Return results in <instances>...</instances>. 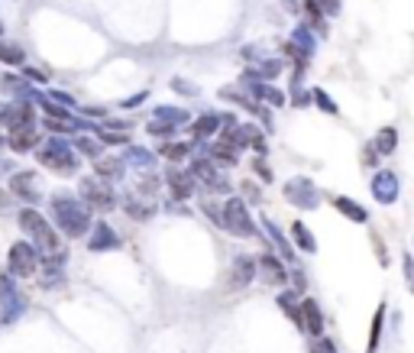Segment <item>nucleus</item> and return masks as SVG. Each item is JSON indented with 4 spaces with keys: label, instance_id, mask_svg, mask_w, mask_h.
<instances>
[{
    "label": "nucleus",
    "instance_id": "obj_13",
    "mask_svg": "<svg viewBox=\"0 0 414 353\" xmlns=\"http://www.w3.org/2000/svg\"><path fill=\"white\" fill-rule=\"evenodd\" d=\"M382 318H385V305H382V308L376 311V318H372V327H369V347H366V353H376V347H379V337H382Z\"/></svg>",
    "mask_w": 414,
    "mask_h": 353
},
{
    "label": "nucleus",
    "instance_id": "obj_25",
    "mask_svg": "<svg viewBox=\"0 0 414 353\" xmlns=\"http://www.w3.org/2000/svg\"><path fill=\"white\" fill-rule=\"evenodd\" d=\"M78 146L85 149V153H88V155H98V146H94V143H91V140H78Z\"/></svg>",
    "mask_w": 414,
    "mask_h": 353
},
{
    "label": "nucleus",
    "instance_id": "obj_27",
    "mask_svg": "<svg viewBox=\"0 0 414 353\" xmlns=\"http://www.w3.org/2000/svg\"><path fill=\"white\" fill-rule=\"evenodd\" d=\"M0 149H4V140H0Z\"/></svg>",
    "mask_w": 414,
    "mask_h": 353
},
{
    "label": "nucleus",
    "instance_id": "obj_9",
    "mask_svg": "<svg viewBox=\"0 0 414 353\" xmlns=\"http://www.w3.org/2000/svg\"><path fill=\"white\" fill-rule=\"evenodd\" d=\"M65 153H68V149H65L62 146V143H52V146L49 149H46V153H43V163L46 165H52V169H75V159H71V155H65Z\"/></svg>",
    "mask_w": 414,
    "mask_h": 353
},
{
    "label": "nucleus",
    "instance_id": "obj_21",
    "mask_svg": "<svg viewBox=\"0 0 414 353\" xmlns=\"http://www.w3.org/2000/svg\"><path fill=\"white\" fill-rule=\"evenodd\" d=\"M214 123H217V117H201V121H197V130H195V133H197V136H207V133L214 130Z\"/></svg>",
    "mask_w": 414,
    "mask_h": 353
},
{
    "label": "nucleus",
    "instance_id": "obj_3",
    "mask_svg": "<svg viewBox=\"0 0 414 353\" xmlns=\"http://www.w3.org/2000/svg\"><path fill=\"white\" fill-rule=\"evenodd\" d=\"M224 227L233 233V237H249V233H253V220H249V214H246L243 201H227Z\"/></svg>",
    "mask_w": 414,
    "mask_h": 353
},
{
    "label": "nucleus",
    "instance_id": "obj_7",
    "mask_svg": "<svg viewBox=\"0 0 414 353\" xmlns=\"http://www.w3.org/2000/svg\"><path fill=\"white\" fill-rule=\"evenodd\" d=\"M81 195H85V201L88 205H94V208H100V211H110L113 208V195L107 188H100L98 182H81Z\"/></svg>",
    "mask_w": 414,
    "mask_h": 353
},
{
    "label": "nucleus",
    "instance_id": "obj_5",
    "mask_svg": "<svg viewBox=\"0 0 414 353\" xmlns=\"http://www.w3.org/2000/svg\"><path fill=\"white\" fill-rule=\"evenodd\" d=\"M0 314H4L7 324H14V321L23 314V298L16 295V289H14L10 279H0Z\"/></svg>",
    "mask_w": 414,
    "mask_h": 353
},
{
    "label": "nucleus",
    "instance_id": "obj_6",
    "mask_svg": "<svg viewBox=\"0 0 414 353\" xmlns=\"http://www.w3.org/2000/svg\"><path fill=\"white\" fill-rule=\"evenodd\" d=\"M301 327L311 337H324V314H321L314 298H304L301 302Z\"/></svg>",
    "mask_w": 414,
    "mask_h": 353
},
{
    "label": "nucleus",
    "instance_id": "obj_2",
    "mask_svg": "<svg viewBox=\"0 0 414 353\" xmlns=\"http://www.w3.org/2000/svg\"><path fill=\"white\" fill-rule=\"evenodd\" d=\"M20 227L29 233V237H33L36 243H43L46 250L58 253V247H62V240H58V233L52 230V227L46 224V220L39 218V214H36V211H29V208H26V211H20Z\"/></svg>",
    "mask_w": 414,
    "mask_h": 353
},
{
    "label": "nucleus",
    "instance_id": "obj_18",
    "mask_svg": "<svg viewBox=\"0 0 414 353\" xmlns=\"http://www.w3.org/2000/svg\"><path fill=\"white\" fill-rule=\"evenodd\" d=\"M337 208H340V211H343V214H350V218H353V220H366V211H359V208H356V201H346V198H337Z\"/></svg>",
    "mask_w": 414,
    "mask_h": 353
},
{
    "label": "nucleus",
    "instance_id": "obj_10",
    "mask_svg": "<svg viewBox=\"0 0 414 353\" xmlns=\"http://www.w3.org/2000/svg\"><path fill=\"white\" fill-rule=\"evenodd\" d=\"M36 143H39V133H36L33 127H29V130H14V133H10V149H14V153H26V149H33Z\"/></svg>",
    "mask_w": 414,
    "mask_h": 353
},
{
    "label": "nucleus",
    "instance_id": "obj_17",
    "mask_svg": "<svg viewBox=\"0 0 414 353\" xmlns=\"http://www.w3.org/2000/svg\"><path fill=\"white\" fill-rule=\"evenodd\" d=\"M392 188H395V178L392 175H379V178H376V182H372V191H379V195H382V198H392Z\"/></svg>",
    "mask_w": 414,
    "mask_h": 353
},
{
    "label": "nucleus",
    "instance_id": "obj_14",
    "mask_svg": "<svg viewBox=\"0 0 414 353\" xmlns=\"http://www.w3.org/2000/svg\"><path fill=\"white\" fill-rule=\"evenodd\" d=\"M169 185L175 188L178 198H188V195H191V182H188V175H178V172H172V175H169Z\"/></svg>",
    "mask_w": 414,
    "mask_h": 353
},
{
    "label": "nucleus",
    "instance_id": "obj_16",
    "mask_svg": "<svg viewBox=\"0 0 414 353\" xmlns=\"http://www.w3.org/2000/svg\"><path fill=\"white\" fill-rule=\"evenodd\" d=\"M291 237H295V240L301 243V247L308 250V253H311V250H314V240H311L308 227H304V224H298V220H295V224H291Z\"/></svg>",
    "mask_w": 414,
    "mask_h": 353
},
{
    "label": "nucleus",
    "instance_id": "obj_24",
    "mask_svg": "<svg viewBox=\"0 0 414 353\" xmlns=\"http://www.w3.org/2000/svg\"><path fill=\"white\" fill-rule=\"evenodd\" d=\"M314 4H321L327 14H337V7H340V0H314Z\"/></svg>",
    "mask_w": 414,
    "mask_h": 353
},
{
    "label": "nucleus",
    "instance_id": "obj_23",
    "mask_svg": "<svg viewBox=\"0 0 414 353\" xmlns=\"http://www.w3.org/2000/svg\"><path fill=\"white\" fill-rule=\"evenodd\" d=\"M0 58H7V62H20V52H16V49H7V46H0Z\"/></svg>",
    "mask_w": 414,
    "mask_h": 353
},
{
    "label": "nucleus",
    "instance_id": "obj_4",
    "mask_svg": "<svg viewBox=\"0 0 414 353\" xmlns=\"http://www.w3.org/2000/svg\"><path fill=\"white\" fill-rule=\"evenodd\" d=\"M36 262H39V256H36V250L29 247V243H14V247H10V272H14V276H20V279L33 276Z\"/></svg>",
    "mask_w": 414,
    "mask_h": 353
},
{
    "label": "nucleus",
    "instance_id": "obj_26",
    "mask_svg": "<svg viewBox=\"0 0 414 353\" xmlns=\"http://www.w3.org/2000/svg\"><path fill=\"white\" fill-rule=\"evenodd\" d=\"M314 98H317V104H321V107H327V111H333V104H330V98H327V94H324V91H317Z\"/></svg>",
    "mask_w": 414,
    "mask_h": 353
},
{
    "label": "nucleus",
    "instance_id": "obj_8",
    "mask_svg": "<svg viewBox=\"0 0 414 353\" xmlns=\"http://www.w3.org/2000/svg\"><path fill=\"white\" fill-rule=\"evenodd\" d=\"M253 272H256L253 260L239 256V260L233 262V269H230V289H243V285H249V282H253Z\"/></svg>",
    "mask_w": 414,
    "mask_h": 353
},
{
    "label": "nucleus",
    "instance_id": "obj_12",
    "mask_svg": "<svg viewBox=\"0 0 414 353\" xmlns=\"http://www.w3.org/2000/svg\"><path fill=\"white\" fill-rule=\"evenodd\" d=\"M279 305L285 308L288 318H291L298 327H301V305H298V295H295V292H285V295H279Z\"/></svg>",
    "mask_w": 414,
    "mask_h": 353
},
{
    "label": "nucleus",
    "instance_id": "obj_11",
    "mask_svg": "<svg viewBox=\"0 0 414 353\" xmlns=\"http://www.w3.org/2000/svg\"><path fill=\"white\" fill-rule=\"evenodd\" d=\"M262 276H266V282L269 285H281L285 282V269H281V262H275L272 256H262Z\"/></svg>",
    "mask_w": 414,
    "mask_h": 353
},
{
    "label": "nucleus",
    "instance_id": "obj_20",
    "mask_svg": "<svg viewBox=\"0 0 414 353\" xmlns=\"http://www.w3.org/2000/svg\"><path fill=\"white\" fill-rule=\"evenodd\" d=\"M185 153H188V146H178V143H172V146L162 149V155H165V159H185Z\"/></svg>",
    "mask_w": 414,
    "mask_h": 353
},
{
    "label": "nucleus",
    "instance_id": "obj_22",
    "mask_svg": "<svg viewBox=\"0 0 414 353\" xmlns=\"http://www.w3.org/2000/svg\"><path fill=\"white\" fill-rule=\"evenodd\" d=\"M98 172H100V175H110V172H120L117 159H107V163H100V165H98Z\"/></svg>",
    "mask_w": 414,
    "mask_h": 353
},
{
    "label": "nucleus",
    "instance_id": "obj_1",
    "mask_svg": "<svg viewBox=\"0 0 414 353\" xmlns=\"http://www.w3.org/2000/svg\"><path fill=\"white\" fill-rule=\"evenodd\" d=\"M52 211H56L58 224L68 230V237H81L88 227V214L85 208H78V201H71L68 195H56L52 198Z\"/></svg>",
    "mask_w": 414,
    "mask_h": 353
},
{
    "label": "nucleus",
    "instance_id": "obj_19",
    "mask_svg": "<svg viewBox=\"0 0 414 353\" xmlns=\"http://www.w3.org/2000/svg\"><path fill=\"white\" fill-rule=\"evenodd\" d=\"M98 233H100V237H98V240H91V250H100V247H104V243H117V240H113V237H110V227H104V224H100V227H98Z\"/></svg>",
    "mask_w": 414,
    "mask_h": 353
},
{
    "label": "nucleus",
    "instance_id": "obj_15",
    "mask_svg": "<svg viewBox=\"0 0 414 353\" xmlns=\"http://www.w3.org/2000/svg\"><path fill=\"white\" fill-rule=\"evenodd\" d=\"M395 140H398L395 127H385V130L379 133V140H376V146H379V153H392V149H395Z\"/></svg>",
    "mask_w": 414,
    "mask_h": 353
}]
</instances>
